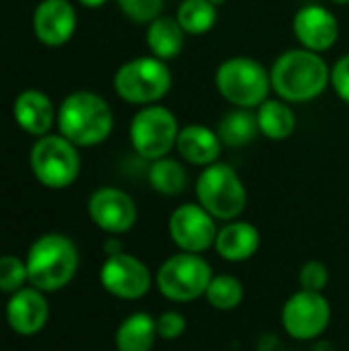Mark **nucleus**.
Listing matches in <instances>:
<instances>
[{"label":"nucleus","mask_w":349,"mask_h":351,"mask_svg":"<svg viewBox=\"0 0 349 351\" xmlns=\"http://www.w3.org/2000/svg\"><path fill=\"white\" fill-rule=\"evenodd\" d=\"M331 325V304L325 294L298 290L282 306V327L296 341L321 337Z\"/></svg>","instance_id":"obj_10"},{"label":"nucleus","mask_w":349,"mask_h":351,"mask_svg":"<svg viewBox=\"0 0 349 351\" xmlns=\"http://www.w3.org/2000/svg\"><path fill=\"white\" fill-rule=\"evenodd\" d=\"M29 284L27 263L21 257L14 255H2L0 257V292L14 294L21 288Z\"/></svg>","instance_id":"obj_27"},{"label":"nucleus","mask_w":349,"mask_h":351,"mask_svg":"<svg viewBox=\"0 0 349 351\" xmlns=\"http://www.w3.org/2000/svg\"><path fill=\"white\" fill-rule=\"evenodd\" d=\"M210 2H212V4H214V6H220V4H224V2H226V0H210Z\"/></svg>","instance_id":"obj_34"},{"label":"nucleus","mask_w":349,"mask_h":351,"mask_svg":"<svg viewBox=\"0 0 349 351\" xmlns=\"http://www.w3.org/2000/svg\"><path fill=\"white\" fill-rule=\"evenodd\" d=\"M158 339L156 317L138 311L128 315L115 331L117 351H152Z\"/></svg>","instance_id":"obj_20"},{"label":"nucleus","mask_w":349,"mask_h":351,"mask_svg":"<svg viewBox=\"0 0 349 351\" xmlns=\"http://www.w3.org/2000/svg\"><path fill=\"white\" fill-rule=\"evenodd\" d=\"M121 251H123V247H121V243L117 239H109L105 243V255H117Z\"/></svg>","instance_id":"obj_32"},{"label":"nucleus","mask_w":349,"mask_h":351,"mask_svg":"<svg viewBox=\"0 0 349 351\" xmlns=\"http://www.w3.org/2000/svg\"><path fill=\"white\" fill-rule=\"evenodd\" d=\"M163 4L165 0H117V6L130 21L146 25L160 16Z\"/></svg>","instance_id":"obj_29"},{"label":"nucleus","mask_w":349,"mask_h":351,"mask_svg":"<svg viewBox=\"0 0 349 351\" xmlns=\"http://www.w3.org/2000/svg\"><path fill=\"white\" fill-rule=\"evenodd\" d=\"M179 130V121L171 109L158 103L146 105L132 117L130 142L142 158L158 160L175 148Z\"/></svg>","instance_id":"obj_9"},{"label":"nucleus","mask_w":349,"mask_h":351,"mask_svg":"<svg viewBox=\"0 0 349 351\" xmlns=\"http://www.w3.org/2000/svg\"><path fill=\"white\" fill-rule=\"evenodd\" d=\"M58 134L78 148L103 144L113 132V111L109 103L93 90H74L58 107Z\"/></svg>","instance_id":"obj_2"},{"label":"nucleus","mask_w":349,"mask_h":351,"mask_svg":"<svg viewBox=\"0 0 349 351\" xmlns=\"http://www.w3.org/2000/svg\"><path fill=\"white\" fill-rule=\"evenodd\" d=\"M99 280L105 292L119 300L144 298L154 282L148 265L125 251L105 257L99 271Z\"/></svg>","instance_id":"obj_11"},{"label":"nucleus","mask_w":349,"mask_h":351,"mask_svg":"<svg viewBox=\"0 0 349 351\" xmlns=\"http://www.w3.org/2000/svg\"><path fill=\"white\" fill-rule=\"evenodd\" d=\"M169 234L179 251L202 255L216 243V218L200 204H183L169 218Z\"/></svg>","instance_id":"obj_12"},{"label":"nucleus","mask_w":349,"mask_h":351,"mask_svg":"<svg viewBox=\"0 0 349 351\" xmlns=\"http://www.w3.org/2000/svg\"><path fill=\"white\" fill-rule=\"evenodd\" d=\"M12 117L14 123L29 136L41 138L51 132L58 109L53 107L51 99L37 88H27L16 95L12 103Z\"/></svg>","instance_id":"obj_17"},{"label":"nucleus","mask_w":349,"mask_h":351,"mask_svg":"<svg viewBox=\"0 0 349 351\" xmlns=\"http://www.w3.org/2000/svg\"><path fill=\"white\" fill-rule=\"evenodd\" d=\"M146 45L154 58L169 62L183 51L185 31L175 16H163L160 14L152 23H148Z\"/></svg>","instance_id":"obj_21"},{"label":"nucleus","mask_w":349,"mask_h":351,"mask_svg":"<svg viewBox=\"0 0 349 351\" xmlns=\"http://www.w3.org/2000/svg\"><path fill=\"white\" fill-rule=\"evenodd\" d=\"M76 8L70 0H41L33 12V33L39 43L60 47L76 33Z\"/></svg>","instance_id":"obj_15"},{"label":"nucleus","mask_w":349,"mask_h":351,"mask_svg":"<svg viewBox=\"0 0 349 351\" xmlns=\"http://www.w3.org/2000/svg\"><path fill=\"white\" fill-rule=\"evenodd\" d=\"M175 19L187 35H204L216 25L218 6H214L210 0H183Z\"/></svg>","instance_id":"obj_25"},{"label":"nucleus","mask_w":349,"mask_h":351,"mask_svg":"<svg viewBox=\"0 0 349 351\" xmlns=\"http://www.w3.org/2000/svg\"><path fill=\"white\" fill-rule=\"evenodd\" d=\"M261 247V234L255 224L243 220H230L218 228L214 249L228 263L249 261Z\"/></svg>","instance_id":"obj_18"},{"label":"nucleus","mask_w":349,"mask_h":351,"mask_svg":"<svg viewBox=\"0 0 349 351\" xmlns=\"http://www.w3.org/2000/svg\"><path fill=\"white\" fill-rule=\"evenodd\" d=\"M331 86L335 95L349 105V53L341 56L331 68Z\"/></svg>","instance_id":"obj_31"},{"label":"nucleus","mask_w":349,"mask_h":351,"mask_svg":"<svg viewBox=\"0 0 349 351\" xmlns=\"http://www.w3.org/2000/svg\"><path fill=\"white\" fill-rule=\"evenodd\" d=\"M329 280H331V274H329V267L323 263V261H306L300 271H298V284H300V290H306V292H319L323 294L325 288L329 286Z\"/></svg>","instance_id":"obj_28"},{"label":"nucleus","mask_w":349,"mask_h":351,"mask_svg":"<svg viewBox=\"0 0 349 351\" xmlns=\"http://www.w3.org/2000/svg\"><path fill=\"white\" fill-rule=\"evenodd\" d=\"M292 31L304 49L323 53L337 43L339 23L329 8L321 4H304L294 14Z\"/></svg>","instance_id":"obj_14"},{"label":"nucleus","mask_w":349,"mask_h":351,"mask_svg":"<svg viewBox=\"0 0 349 351\" xmlns=\"http://www.w3.org/2000/svg\"><path fill=\"white\" fill-rule=\"evenodd\" d=\"M259 134L269 140H286L296 130V115L284 99H265L257 107Z\"/></svg>","instance_id":"obj_22"},{"label":"nucleus","mask_w":349,"mask_h":351,"mask_svg":"<svg viewBox=\"0 0 349 351\" xmlns=\"http://www.w3.org/2000/svg\"><path fill=\"white\" fill-rule=\"evenodd\" d=\"M214 80L218 93L241 109L259 107L272 90V78L265 66L245 56L224 60L218 66Z\"/></svg>","instance_id":"obj_6"},{"label":"nucleus","mask_w":349,"mask_h":351,"mask_svg":"<svg viewBox=\"0 0 349 351\" xmlns=\"http://www.w3.org/2000/svg\"><path fill=\"white\" fill-rule=\"evenodd\" d=\"M78 4L86 6V8H101L103 4H107L109 0H76Z\"/></svg>","instance_id":"obj_33"},{"label":"nucleus","mask_w":349,"mask_h":351,"mask_svg":"<svg viewBox=\"0 0 349 351\" xmlns=\"http://www.w3.org/2000/svg\"><path fill=\"white\" fill-rule=\"evenodd\" d=\"M88 218L107 234L119 237L130 232L138 222V206L130 193L119 187H99L86 204Z\"/></svg>","instance_id":"obj_13"},{"label":"nucleus","mask_w":349,"mask_h":351,"mask_svg":"<svg viewBox=\"0 0 349 351\" xmlns=\"http://www.w3.org/2000/svg\"><path fill=\"white\" fill-rule=\"evenodd\" d=\"M156 331L158 339L175 341L187 331V319L179 311H165L156 317Z\"/></svg>","instance_id":"obj_30"},{"label":"nucleus","mask_w":349,"mask_h":351,"mask_svg":"<svg viewBox=\"0 0 349 351\" xmlns=\"http://www.w3.org/2000/svg\"><path fill=\"white\" fill-rule=\"evenodd\" d=\"M175 148L185 162L204 169L218 162V156L222 152V142L212 128L189 123L179 130Z\"/></svg>","instance_id":"obj_19"},{"label":"nucleus","mask_w":349,"mask_h":351,"mask_svg":"<svg viewBox=\"0 0 349 351\" xmlns=\"http://www.w3.org/2000/svg\"><path fill=\"white\" fill-rule=\"evenodd\" d=\"M148 183L156 193L173 197L185 189L187 173L179 160L165 156V158L152 160V167L148 171Z\"/></svg>","instance_id":"obj_24"},{"label":"nucleus","mask_w":349,"mask_h":351,"mask_svg":"<svg viewBox=\"0 0 349 351\" xmlns=\"http://www.w3.org/2000/svg\"><path fill=\"white\" fill-rule=\"evenodd\" d=\"M25 263L29 286L41 290L43 294H51L66 288L74 280L80 255L70 237L47 232L33 241Z\"/></svg>","instance_id":"obj_3"},{"label":"nucleus","mask_w":349,"mask_h":351,"mask_svg":"<svg viewBox=\"0 0 349 351\" xmlns=\"http://www.w3.org/2000/svg\"><path fill=\"white\" fill-rule=\"evenodd\" d=\"M222 146L228 148H243L251 144L257 134H259V123H257V113H251L249 109L237 107L234 111H228L216 130Z\"/></svg>","instance_id":"obj_23"},{"label":"nucleus","mask_w":349,"mask_h":351,"mask_svg":"<svg viewBox=\"0 0 349 351\" xmlns=\"http://www.w3.org/2000/svg\"><path fill=\"white\" fill-rule=\"evenodd\" d=\"M212 278L214 271L202 255L179 251L160 263L154 284L167 300L185 304L206 296Z\"/></svg>","instance_id":"obj_7"},{"label":"nucleus","mask_w":349,"mask_h":351,"mask_svg":"<svg viewBox=\"0 0 349 351\" xmlns=\"http://www.w3.org/2000/svg\"><path fill=\"white\" fill-rule=\"evenodd\" d=\"M331 2H335V4H349V0H331Z\"/></svg>","instance_id":"obj_35"},{"label":"nucleus","mask_w":349,"mask_h":351,"mask_svg":"<svg viewBox=\"0 0 349 351\" xmlns=\"http://www.w3.org/2000/svg\"><path fill=\"white\" fill-rule=\"evenodd\" d=\"M49 319V304L41 290L37 288H21L10 294L6 302V321L8 327L23 337L37 335Z\"/></svg>","instance_id":"obj_16"},{"label":"nucleus","mask_w":349,"mask_h":351,"mask_svg":"<svg viewBox=\"0 0 349 351\" xmlns=\"http://www.w3.org/2000/svg\"><path fill=\"white\" fill-rule=\"evenodd\" d=\"M173 74L167 62L154 56H140L121 64L113 76L117 97L130 105H156L171 90Z\"/></svg>","instance_id":"obj_4"},{"label":"nucleus","mask_w":349,"mask_h":351,"mask_svg":"<svg viewBox=\"0 0 349 351\" xmlns=\"http://www.w3.org/2000/svg\"><path fill=\"white\" fill-rule=\"evenodd\" d=\"M206 300L216 311H222V313L234 311L245 300V286L239 278L230 274H218L212 278L206 290Z\"/></svg>","instance_id":"obj_26"},{"label":"nucleus","mask_w":349,"mask_h":351,"mask_svg":"<svg viewBox=\"0 0 349 351\" xmlns=\"http://www.w3.org/2000/svg\"><path fill=\"white\" fill-rule=\"evenodd\" d=\"M33 177L47 189H66L80 175L78 146L62 134H45L35 140L29 152Z\"/></svg>","instance_id":"obj_8"},{"label":"nucleus","mask_w":349,"mask_h":351,"mask_svg":"<svg viewBox=\"0 0 349 351\" xmlns=\"http://www.w3.org/2000/svg\"><path fill=\"white\" fill-rule=\"evenodd\" d=\"M197 204L216 220H237L247 208V189L239 173L226 162L204 167L195 181Z\"/></svg>","instance_id":"obj_5"},{"label":"nucleus","mask_w":349,"mask_h":351,"mask_svg":"<svg viewBox=\"0 0 349 351\" xmlns=\"http://www.w3.org/2000/svg\"><path fill=\"white\" fill-rule=\"evenodd\" d=\"M272 88L286 103H309L331 84V70L321 53L311 49H288L269 70Z\"/></svg>","instance_id":"obj_1"}]
</instances>
